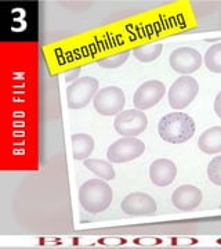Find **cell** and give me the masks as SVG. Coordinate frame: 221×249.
Wrapping results in <instances>:
<instances>
[{
	"mask_svg": "<svg viewBox=\"0 0 221 249\" xmlns=\"http://www.w3.org/2000/svg\"><path fill=\"white\" fill-rule=\"evenodd\" d=\"M207 178L213 184L221 187V155L210 160L207 166Z\"/></svg>",
	"mask_w": 221,
	"mask_h": 249,
	"instance_id": "19",
	"label": "cell"
},
{
	"mask_svg": "<svg viewBox=\"0 0 221 249\" xmlns=\"http://www.w3.org/2000/svg\"><path fill=\"white\" fill-rule=\"evenodd\" d=\"M148 118L140 109H126L118 114L114 121V127L124 137H136L145 132Z\"/></svg>",
	"mask_w": 221,
	"mask_h": 249,
	"instance_id": "7",
	"label": "cell"
},
{
	"mask_svg": "<svg viewBox=\"0 0 221 249\" xmlns=\"http://www.w3.org/2000/svg\"><path fill=\"white\" fill-rule=\"evenodd\" d=\"M198 91H199L198 82L194 78L184 75L170 86L168 96L169 104L177 111L184 109L194 101L195 97L198 96Z\"/></svg>",
	"mask_w": 221,
	"mask_h": 249,
	"instance_id": "5",
	"label": "cell"
},
{
	"mask_svg": "<svg viewBox=\"0 0 221 249\" xmlns=\"http://www.w3.org/2000/svg\"><path fill=\"white\" fill-rule=\"evenodd\" d=\"M220 208H221V204H220Z\"/></svg>",
	"mask_w": 221,
	"mask_h": 249,
	"instance_id": "22",
	"label": "cell"
},
{
	"mask_svg": "<svg viewBox=\"0 0 221 249\" xmlns=\"http://www.w3.org/2000/svg\"><path fill=\"white\" fill-rule=\"evenodd\" d=\"M166 94V86L160 80H148L136 90L133 104L140 111L155 107Z\"/></svg>",
	"mask_w": 221,
	"mask_h": 249,
	"instance_id": "8",
	"label": "cell"
},
{
	"mask_svg": "<svg viewBox=\"0 0 221 249\" xmlns=\"http://www.w3.org/2000/svg\"><path fill=\"white\" fill-rule=\"evenodd\" d=\"M85 166L102 180H114L115 178V169L109 160L88 158L85 160Z\"/></svg>",
	"mask_w": 221,
	"mask_h": 249,
	"instance_id": "15",
	"label": "cell"
},
{
	"mask_svg": "<svg viewBox=\"0 0 221 249\" xmlns=\"http://www.w3.org/2000/svg\"><path fill=\"white\" fill-rule=\"evenodd\" d=\"M202 198H204L202 191L198 187L184 184V186H180L177 190H174V193L171 196V202L178 211L189 212L201 205Z\"/></svg>",
	"mask_w": 221,
	"mask_h": 249,
	"instance_id": "11",
	"label": "cell"
},
{
	"mask_svg": "<svg viewBox=\"0 0 221 249\" xmlns=\"http://www.w3.org/2000/svg\"><path fill=\"white\" fill-rule=\"evenodd\" d=\"M202 55L198 50L191 47H180L174 52H171L169 57L170 67L178 73L189 75L196 72L202 67Z\"/></svg>",
	"mask_w": 221,
	"mask_h": 249,
	"instance_id": "9",
	"label": "cell"
},
{
	"mask_svg": "<svg viewBox=\"0 0 221 249\" xmlns=\"http://www.w3.org/2000/svg\"><path fill=\"white\" fill-rule=\"evenodd\" d=\"M162 50H163V46L160 43H152V45L140 46V47L134 49L133 55L140 62H152L156 58H159Z\"/></svg>",
	"mask_w": 221,
	"mask_h": 249,
	"instance_id": "16",
	"label": "cell"
},
{
	"mask_svg": "<svg viewBox=\"0 0 221 249\" xmlns=\"http://www.w3.org/2000/svg\"><path fill=\"white\" fill-rule=\"evenodd\" d=\"M214 112L221 119V91L216 96V100H214Z\"/></svg>",
	"mask_w": 221,
	"mask_h": 249,
	"instance_id": "21",
	"label": "cell"
},
{
	"mask_svg": "<svg viewBox=\"0 0 221 249\" xmlns=\"http://www.w3.org/2000/svg\"><path fill=\"white\" fill-rule=\"evenodd\" d=\"M72 154L76 160H86L94 151V139L85 133L73 134L71 137Z\"/></svg>",
	"mask_w": 221,
	"mask_h": 249,
	"instance_id": "14",
	"label": "cell"
},
{
	"mask_svg": "<svg viewBox=\"0 0 221 249\" xmlns=\"http://www.w3.org/2000/svg\"><path fill=\"white\" fill-rule=\"evenodd\" d=\"M120 208L124 213L132 216H151L156 212L155 199L145 193H132L124 196L120 204Z\"/></svg>",
	"mask_w": 221,
	"mask_h": 249,
	"instance_id": "10",
	"label": "cell"
},
{
	"mask_svg": "<svg viewBox=\"0 0 221 249\" xmlns=\"http://www.w3.org/2000/svg\"><path fill=\"white\" fill-rule=\"evenodd\" d=\"M177 176V168L174 162L166 158L153 160L150 166V178L152 183L158 187L170 186Z\"/></svg>",
	"mask_w": 221,
	"mask_h": 249,
	"instance_id": "12",
	"label": "cell"
},
{
	"mask_svg": "<svg viewBox=\"0 0 221 249\" xmlns=\"http://www.w3.org/2000/svg\"><path fill=\"white\" fill-rule=\"evenodd\" d=\"M80 68H76V70H73V71L68 72L67 75H65V80L67 82H75L76 79H79V75H80Z\"/></svg>",
	"mask_w": 221,
	"mask_h": 249,
	"instance_id": "20",
	"label": "cell"
},
{
	"mask_svg": "<svg viewBox=\"0 0 221 249\" xmlns=\"http://www.w3.org/2000/svg\"><path fill=\"white\" fill-rule=\"evenodd\" d=\"M98 91V80L93 76H83L72 82L67 88V103L71 109L85 108L96 97Z\"/></svg>",
	"mask_w": 221,
	"mask_h": 249,
	"instance_id": "3",
	"label": "cell"
},
{
	"mask_svg": "<svg viewBox=\"0 0 221 249\" xmlns=\"http://www.w3.org/2000/svg\"><path fill=\"white\" fill-rule=\"evenodd\" d=\"M199 150L204 154H220L221 152V126H213L204 130L198 140Z\"/></svg>",
	"mask_w": 221,
	"mask_h": 249,
	"instance_id": "13",
	"label": "cell"
},
{
	"mask_svg": "<svg viewBox=\"0 0 221 249\" xmlns=\"http://www.w3.org/2000/svg\"><path fill=\"white\" fill-rule=\"evenodd\" d=\"M194 119L183 112H171L165 115L158 124V133L163 142L181 144L192 139L195 134Z\"/></svg>",
	"mask_w": 221,
	"mask_h": 249,
	"instance_id": "1",
	"label": "cell"
},
{
	"mask_svg": "<svg viewBox=\"0 0 221 249\" xmlns=\"http://www.w3.org/2000/svg\"><path fill=\"white\" fill-rule=\"evenodd\" d=\"M114 193L111 186L100 178L85 181L79 188V202L88 213H100L109 208Z\"/></svg>",
	"mask_w": 221,
	"mask_h": 249,
	"instance_id": "2",
	"label": "cell"
},
{
	"mask_svg": "<svg viewBox=\"0 0 221 249\" xmlns=\"http://www.w3.org/2000/svg\"><path fill=\"white\" fill-rule=\"evenodd\" d=\"M129 57H130V52H124V53L115 54V55H111V57H105L102 60H98L97 64L102 68H106V70H114V68L122 67L124 62L127 61Z\"/></svg>",
	"mask_w": 221,
	"mask_h": 249,
	"instance_id": "18",
	"label": "cell"
},
{
	"mask_svg": "<svg viewBox=\"0 0 221 249\" xmlns=\"http://www.w3.org/2000/svg\"><path fill=\"white\" fill-rule=\"evenodd\" d=\"M145 151V144L136 137H122L108 147L106 160L111 163H124L137 160Z\"/></svg>",
	"mask_w": 221,
	"mask_h": 249,
	"instance_id": "6",
	"label": "cell"
},
{
	"mask_svg": "<svg viewBox=\"0 0 221 249\" xmlns=\"http://www.w3.org/2000/svg\"><path fill=\"white\" fill-rule=\"evenodd\" d=\"M204 65L210 72L221 73V43L210 46L204 57Z\"/></svg>",
	"mask_w": 221,
	"mask_h": 249,
	"instance_id": "17",
	"label": "cell"
},
{
	"mask_svg": "<svg viewBox=\"0 0 221 249\" xmlns=\"http://www.w3.org/2000/svg\"><path fill=\"white\" fill-rule=\"evenodd\" d=\"M126 104L123 90L118 86H108L98 90L96 97L93 98V106L100 115H118L123 111Z\"/></svg>",
	"mask_w": 221,
	"mask_h": 249,
	"instance_id": "4",
	"label": "cell"
}]
</instances>
